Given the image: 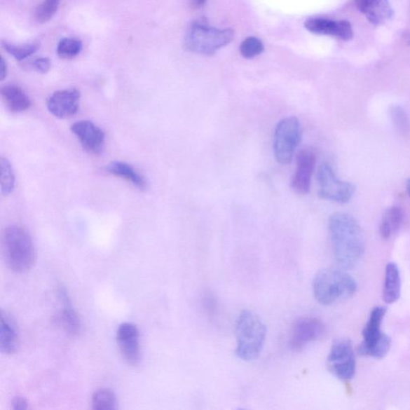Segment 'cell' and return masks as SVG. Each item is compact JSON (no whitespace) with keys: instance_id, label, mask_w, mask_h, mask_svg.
<instances>
[{"instance_id":"cell-1","label":"cell","mask_w":410,"mask_h":410,"mask_svg":"<svg viewBox=\"0 0 410 410\" xmlns=\"http://www.w3.org/2000/svg\"><path fill=\"white\" fill-rule=\"evenodd\" d=\"M329 227L336 261L346 268L355 267L364 252L362 230L355 218L347 213H334Z\"/></svg>"},{"instance_id":"cell-2","label":"cell","mask_w":410,"mask_h":410,"mask_svg":"<svg viewBox=\"0 0 410 410\" xmlns=\"http://www.w3.org/2000/svg\"><path fill=\"white\" fill-rule=\"evenodd\" d=\"M235 355L245 362L260 356L266 339L267 329L257 314L250 310L240 313L235 322Z\"/></svg>"},{"instance_id":"cell-3","label":"cell","mask_w":410,"mask_h":410,"mask_svg":"<svg viewBox=\"0 0 410 410\" xmlns=\"http://www.w3.org/2000/svg\"><path fill=\"white\" fill-rule=\"evenodd\" d=\"M313 294L320 304L331 306L355 295L357 285L351 275L336 268H324L313 280Z\"/></svg>"},{"instance_id":"cell-4","label":"cell","mask_w":410,"mask_h":410,"mask_svg":"<svg viewBox=\"0 0 410 410\" xmlns=\"http://www.w3.org/2000/svg\"><path fill=\"white\" fill-rule=\"evenodd\" d=\"M4 245L6 262L11 271L17 273L30 271L35 262L36 251L25 229L17 226L6 228Z\"/></svg>"},{"instance_id":"cell-5","label":"cell","mask_w":410,"mask_h":410,"mask_svg":"<svg viewBox=\"0 0 410 410\" xmlns=\"http://www.w3.org/2000/svg\"><path fill=\"white\" fill-rule=\"evenodd\" d=\"M234 32L231 29H218L202 22H195L190 26L185 36V47L191 52L211 55L233 41Z\"/></svg>"},{"instance_id":"cell-6","label":"cell","mask_w":410,"mask_h":410,"mask_svg":"<svg viewBox=\"0 0 410 410\" xmlns=\"http://www.w3.org/2000/svg\"><path fill=\"white\" fill-rule=\"evenodd\" d=\"M302 138L299 118L288 116L278 123L273 135V153L278 164L289 165Z\"/></svg>"},{"instance_id":"cell-7","label":"cell","mask_w":410,"mask_h":410,"mask_svg":"<svg viewBox=\"0 0 410 410\" xmlns=\"http://www.w3.org/2000/svg\"><path fill=\"white\" fill-rule=\"evenodd\" d=\"M386 308L375 307L370 313L363 330V341L359 348L362 355L374 358H383L390 351L391 340L390 336L381 331V324L385 316Z\"/></svg>"},{"instance_id":"cell-8","label":"cell","mask_w":410,"mask_h":410,"mask_svg":"<svg viewBox=\"0 0 410 410\" xmlns=\"http://www.w3.org/2000/svg\"><path fill=\"white\" fill-rule=\"evenodd\" d=\"M317 179L319 196L324 200L345 204L349 202L355 194V185L338 178L332 166L327 163H324L319 167Z\"/></svg>"},{"instance_id":"cell-9","label":"cell","mask_w":410,"mask_h":410,"mask_svg":"<svg viewBox=\"0 0 410 410\" xmlns=\"http://www.w3.org/2000/svg\"><path fill=\"white\" fill-rule=\"evenodd\" d=\"M356 367V356L351 341L348 339L336 340L328 357L330 372L341 380L349 381L355 377Z\"/></svg>"},{"instance_id":"cell-10","label":"cell","mask_w":410,"mask_h":410,"mask_svg":"<svg viewBox=\"0 0 410 410\" xmlns=\"http://www.w3.org/2000/svg\"><path fill=\"white\" fill-rule=\"evenodd\" d=\"M325 333V325L316 317H301L294 323L289 336L292 350L300 351L308 345L322 338Z\"/></svg>"},{"instance_id":"cell-11","label":"cell","mask_w":410,"mask_h":410,"mask_svg":"<svg viewBox=\"0 0 410 410\" xmlns=\"http://www.w3.org/2000/svg\"><path fill=\"white\" fill-rule=\"evenodd\" d=\"M81 94L76 88L60 90L50 95L47 100L50 114L58 119L75 116L80 109Z\"/></svg>"},{"instance_id":"cell-12","label":"cell","mask_w":410,"mask_h":410,"mask_svg":"<svg viewBox=\"0 0 410 410\" xmlns=\"http://www.w3.org/2000/svg\"><path fill=\"white\" fill-rule=\"evenodd\" d=\"M316 163V153L311 149H302L297 155L296 171L291 182L292 188L297 194L306 195L310 193Z\"/></svg>"},{"instance_id":"cell-13","label":"cell","mask_w":410,"mask_h":410,"mask_svg":"<svg viewBox=\"0 0 410 410\" xmlns=\"http://www.w3.org/2000/svg\"><path fill=\"white\" fill-rule=\"evenodd\" d=\"M71 130L77 137L82 147L88 153L98 155L104 150L105 132L92 121H78L73 123Z\"/></svg>"},{"instance_id":"cell-14","label":"cell","mask_w":410,"mask_h":410,"mask_svg":"<svg viewBox=\"0 0 410 410\" xmlns=\"http://www.w3.org/2000/svg\"><path fill=\"white\" fill-rule=\"evenodd\" d=\"M116 341L123 359L132 366H137L142 359L139 333L136 325L123 323L117 329Z\"/></svg>"},{"instance_id":"cell-15","label":"cell","mask_w":410,"mask_h":410,"mask_svg":"<svg viewBox=\"0 0 410 410\" xmlns=\"http://www.w3.org/2000/svg\"><path fill=\"white\" fill-rule=\"evenodd\" d=\"M305 27L308 32L317 35L335 36L343 41H350L353 36L352 25L347 20L311 18L306 22Z\"/></svg>"},{"instance_id":"cell-16","label":"cell","mask_w":410,"mask_h":410,"mask_svg":"<svg viewBox=\"0 0 410 410\" xmlns=\"http://www.w3.org/2000/svg\"><path fill=\"white\" fill-rule=\"evenodd\" d=\"M357 7L374 25H381L394 16L390 0H355Z\"/></svg>"},{"instance_id":"cell-17","label":"cell","mask_w":410,"mask_h":410,"mask_svg":"<svg viewBox=\"0 0 410 410\" xmlns=\"http://www.w3.org/2000/svg\"><path fill=\"white\" fill-rule=\"evenodd\" d=\"M58 296L62 306L60 322L67 334L77 336L81 331V322L74 307L71 305L70 297L65 288H59Z\"/></svg>"},{"instance_id":"cell-18","label":"cell","mask_w":410,"mask_h":410,"mask_svg":"<svg viewBox=\"0 0 410 410\" xmlns=\"http://www.w3.org/2000/svg\"><path fill=\"white\" fill-rule=\"evenodd\" d=\"M18 347V334L13 317L8 312H1L0 318V350L4 355H13Z\"/></svg>"},{"instance_id":"cell-19","label":"cell","mask_w":410,"mask_h":410,"mask_svg":"<svg viewBox=\"0 0 410 410\" xmlns=\"http://www.w3.org/2000/svg\"><path fill=\"white\" fill-rule=\"evenodd\" d=\"M1 95L8 109L13 114L25 111L31 107V100L20 87L9 84L1 89Z\"/></svg>"},{"instance_id":"cell-20","label":"cell","mask_w":410,"mask_h":410,"mask_svg":"<svg viewBox=\"0 0 410 410\" xmlns=\"http://www.w3.org/2000/svg\"><path fill=\"white\" fill-rule=\"evenodd\" d=\"M402 280L399 268L395 262H390L385 268L383 299L387 304H392L400 299Z\"/></svg>"},{"instance_id":"cell-21","label":"cell","mask_w":410,"mask_h":410,"mask_svg":"<svg viewBox=\"0 0 410 410\" xmlns=\"http://www.w3.org/2000/svg\"><path fill=\"white\" fill-rule=\"evenodd\" d=\"M106 171L118 177L126 179L139 190L147 188L145 178L131 165L123 161H112L107 165Z\"/></svg>"},{"instance_id":"cell-22","label":"cell","mask_w":410,"mask_h":410,"mask_svg":"<svg viewBox=\"0 0 410 410\" xmlns=\"http://www.w3.org/2000/svg\"><path fill=\"white\" fill-rule=\"evenodd\" d=\"M404 212L399 206H392L386 210L380 224V233L385 240L390 239L402 226Z\"/></svg>"},{"instance_id":"cell-23","label":"cell","mask_w":410,"mask_h":410,"mask_svg":"<svg viewBox=\"0 0 410 410\" xmlns=\"http://www.w3.org/2000/svg\"><path fill=\"white\" fill-rule=\"evenodd\" d=\"M92 405L94 410H116L118 409L116 395L109 389H100L94 392Z\"/></svg>"},{"instance_id":"cell-24","label":"cell","mask_w":410,"mask_h":410,"mask_svg":"<svg viewBox=\"0 0 410 410\" xmlns=\"http://www.w3.org/2000/svg\"><path fill=\"white\" fill-rule=\"evenodd\" d=\"M0 184H1V193L4 196H8L15 189V177L13 166L8 159L1 157L0 159Z\"/></svg>"},{"instance_id":"cell-25","label":"cell","mask_w":410,"mask_h":410,"mask_svg":"<svg viewBox=\"0 0 410 410\" xmlns=\"http://www.w3.org/2000/svg\"><path fill=\"white\" fill-rule=\"evenodd\" d=\"M3 47L6 52L19 61L24 60L35 53L39 48L38 43H30L22 45L11 44L8 42L3 43Z\"/></svg>"},{"instance_id":"cell-26","label":"cell","mask_w":410,"mask_h":410,"mask_svg":"<svg viewBox=\"0 0 410 410\" xmlns=\"http://www.w3.org/2000/svg\"><path fill=\"white\" fill-rule=\"evenodd\" d=\"M82 50V43L75 38L61 39L57 46V54L63 59H71L78 55Z\"/></svg>"},{"instance_id":"cell-27","label":"cell","mask_w":410,"mask_h":410,"mask_svg":"<svg viewBox=\"0 0 410 410\" xmlns=\"http://www.w3.org/2000/svg\"><path fill=\"white\" fill-rule=\"evenodd\" d=\"M263 50V43L254 36L246 38L240 46V52L246 59L254 58L261 54Z\"/></svg>"},{"instance_id":"cell-28","label":"cell","mask_w":410,"mask_h":410,"mask_svg":"<svg viewBox=\"0 0 410 410\" xmlns=\"http://www.w3.org/2000/svg\"><path fill=\"white\" fill-rule=\"evenodd\" d=\"M60 3V0H44L36 10L37 21L41 24H44L52 20L58 10Z\"/></svg>"},{"instance_id":"cell-29","label":"cell","mask_w":410,"mask_h":410,"mask_svg":"<svg viewBox=\"0 0 410 410\" xmlns=\"http://www.w3.org/2000/svg\"><path fill=\"white\" fill-rule=\"evenodd\" d=\"M390 116L398 130L402 132H406L409 130V118L405 109L401 106L392 107Z\"/></svg>"},{"instance_id":"cell-30","label":"cell","mask_w":410,"mask_h":410,"mask_svg":"<svg viewBox=\"0 0 410 410\" xmlns=\"http://www.w3.org/2000/svg\"><path fill=\"white\" fill-rule=\"evenodd\" d=\"M33 67L38 72L45 74L50 69V62L48 58H38L34 60Z\"/></svg>"},{"instance_id":"cell-31","label":"cell","mask_w":410,"mask_h":410,"mask_svg":"<svg viewBox=\"0 0 410 410\" xmlns=\"http://www.w3.org/2000/svg\"><path fill=\"white\" fill-rule=\"evenodd\" d=\"M204 306L207 313H214L217 307L214 296L210 294H206L204 297Z\"/></svg>"},{"instance_id":"cell-32","label":"cell","mask_w":410,"mask_h":410,"mask_svg":"<svg viewBox=\"0 0 410 410\" xmlns=\"http://www.w3.org/2000/svg\"><path fill=\"white\" fill-rule=\"evenodd\" d=\"M11 407L14 410H25L28 408V402L25 397L16 396L11 402Z\"/></svg>"},{"instance_id":"cell-33","label":"cell","mask_w":410,"mask_h":410,"mask_svg":"<svg viewBox=\"0 0 410 410\" xmlns=\"http://www.w3.org/2000/svg\"><path fill=\"white\" fill-rule=\"evenodd\" d=\"M8 75V66L6 64V62L2 58L0 61V81H4Z\"/></svg>"},{"instance_id":"cell-34","label":"cell","mask_w":410,"mask_h":410,"mask_svg":"<svg viewBox=\"0 0 410 410\" xmlns=\"http://www.w3.org/2000/svg\"><path fill=\"white\" fill-rule=\"evenodd\" d=\"M207 0H192V4L195 8H200L205 4Z\"/></svg>"},{"instance_id":"cell-35","label":"cell","mask_w":410,"mask_h":410,"mask_svg":"<svg viewBox=\"0 0 410 410\" xmlns=\"http://www.w3.org/2000/svg\"><path fill=\"white\" fill-rule=\"evenodd\" d=\"M406 189H407V192L410 196V178L408 179L407 183H406Z\"/></svg>"}]
</instances>
